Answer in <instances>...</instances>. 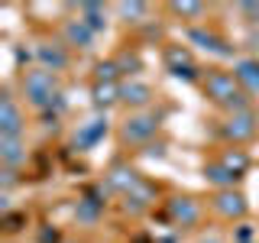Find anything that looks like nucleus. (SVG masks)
<instances>
[{
  "mask_svg": "<svg viewBox=\"0 0 259 243\" xmlns=\"http://www.w3.org/2000/svg\"><path fill=\"white\" fill-rule=\"evenodd\" d=\"M156 127H159V120L152 117V113H140V117H130L126 124H123V143H146L152 133H156Z\"/></svg>",
  "mask_w": 259,
  "mask_h": 243,
  "instance_id": "4",
  "label": "nucleus"
},
{
  "mask_svg": "<svg viewBox=\"0 0 259 243\" xmlns=\"http://www.w3.org/2000/svg\"><path fill=\"white\" fill-rule=\"evenodd\" d=\"M120 101L133 104V107H143V104L152 101V88H149V85H140V81H133V85L120 88Z\"/></svg>",
  "mask_w": 259,
  "mask_h": 243,
  "instance_id": "12",
  "label": "nucleus"
},
{
  "mask_svg": "<svg viewBox=\"0 0 259 243\" xmlns=\"http://www.w3.org/2000/svg\"><path fill=\"white\" fill-rule=\"evenodd\" d=\"M62 32H65V43H68V46H81V49H88L91 39H94V29L88 26L84 20H68L62 26Z\"/></svg>",
  "mask_w": 259,
  "mask_h": 243,
  "instance_id": "9",
  "label": "nucleus"
},
{
  "mask_svg": "<svg viewBox=\"0 0 259 243\" xmlns=\"http://www.w3.org/2000/svg\"><path fill=\"white\" fill-rule=\"evenodd\" d=\"M243 13H249V16H259V7H256V4H246V7H243Z\"/></svg>",
  "mask_w": 259,
  "mask_h": 243,
  "instance_id": "23",
  "label": "nucleus"
},
{
  "mask_svg": "<svg viewBox=\"0 0 259 243\" xmlns=\"http://www.w3.org/2000/svg\"><path fill=\"white\" fill-rule=\"evenodd\" d=\"M39 59H42L46 65H52V71H59V68L68 65V55H65L59 46H52V43H42V46H39Z\"/></svg>",
  "mask_w": 259,
  "mask_h": 243,
  "instance_id": "15",
  "label": "nucleus"
},
{
  "mask_svg": "<svg viewBox=\"0 0 259 243\" xmlns=\"http://www.w3.org/2000/svg\"><path fill=\"white\" fill-rule=\"evenodd\" d=\"M23 88H26V97L36 107H42V104L52 97V75H49L46 68H36V71H29L26 78H23Z\"/></svg>",
  "mask_w": 259,
  "mask_h": 243,
  "instance_id": "3",
  "label": "nucleus"
},
{
  "mask_svg": "<svg viewBox=\"0 0 259 243\" xmlns=\"http://www.w3.org/2000/svg\"><path fill=\"white\" fill-rule=\"evenodd\" d=\"M204 91L214 104H221V107H230L233 113L237 110H249L246 107V91L240 88V81L230 75V71H221V68H210L204 75Z\"/></svg>",
  "mask_w": 259,
  "mask_h": 243,
  "instance_id": "1",
  "label": "nucleus"
},
{
  "mask_svg": "<svg viewBox=\"0 0 259 243\" xmlns=\"http://www.w3.org/2000/svg\"><path fill=\"white\" fill-rule=\"evenodd\" d=\"M23 140L20 136H0V159H4L7 169H16L23 162Z\"/></svg>",
  "mask_w": 259,
  "mask_h": 243,
  "instance_id": "10",
  "label": "nucleus"
},
{
  "mask_svg": "<svg viewBox=\"0 0 259 243\" xmlns=\"http://www.w3.org/2000/svg\"><path fill=\"white\" fill-rule=\"evenodd\" d=\"M221 162H224L227 169H230V172H237V175L243 172V169H246V156H243V152H224V159H221Z\"/></svg>",
  "mask_w": 259,
  "mask_h": 243,
  "instance_id": "19",
  "label": "nucleus"
},
{
  "mask_svg": "<svg viewBox=\"0 0 259 243\" xmlns=\"http://www.w3.org/2000/svg\"><path fill=\"white\" fill-rule=\"evenodd\" d=\"M120 97V88L113 85V81H97L94 85V104L97 107H107V104H113Z\"/></svg>",
  "mask_w": 259,
  "mask_h": 243,
  "instance_id": "16",
  "label": "nucleus"
},
{
  "mask_svg": "<svg viewBox=\"0 0 259 243\" xmlns=\"http://www.w3.org/2000/svg\"><path fill=\"white\" fill-rule=\"evenodd\" d=\"M117 75H120L117 62H101V65H97V81H113Z\"/></svg>",
  "mask_w": 259,
  "mask_h": 243,
  "instance_id": "20",
  "label": "nucleus"
},
{
  "mask_svg": "<svg viewBox=\"0 0 259 243\" xmlns=\"http://www.w3.org/2000/svg\"><path fill=\"white\" fill-rule=\"evenodd\" d=\"M233 78L240 81V88L243 91H259V62L256 59H243L237 62V68H233Z\"/></svg>",
  "mask_w": 259,
  "mask_h": 243,
  "instance_id": "7",
  "label": "nucleus"
},
{
  "mask_svg": "<svg viewBox=\"0 0 259 243\" xmlns=\"http://www.w3.org/2000/svg\"><path fill=\"white\" fill-rule=\"evenodd\" d=\"M214 211L221 217H227V221H233V217H243V214H246V201H243L240 191L224 188V191L214 194Z\"/></svg>",
  "mask_w": 259,
  "mask_h": 243,
  "instance_id": "5",
  "label": "nucleus"
},
{
  "mask_svg": "<svg viewBox=\"0 0 259 243\" xmlns=\"http://www.w3.org/2000/svg\"><path fill=\"white\" fill-rule=\"evenodd\" d=\"M117 68L123 71V75H133V71L140 68V59H136V55H120V59H117Z\"/></svg>",
  "mask_w": 259,
  "mask_h": 243,
  "instance_id": "21",
  "label": "nucleus"
},
{
  "mask_svg": "<svg viewBox=\"0 0 259 243\" xmlns=\"http://www.w3.org/2000/svg\"><path fill=\"white\" fill-rule=\"evenodd\" d=\"M172 13L188 16V20H198V16L204 13V4H172Z\"/></svg>",
  "mask_w": 259,
  "mask_h": 243,
  "instance_id": "17",
  "label": "nucleus"
},
{
  "mask_svg": "<svg viewBox=\"0 0 259 243\" xmlns=\"http://www.w3.org/2000/svg\"><path fill=\"white\" fill-rule=\"evenodd\" d=\"M20 130H23L20 107L13 104L10 91H4V97H0V136H20Z\"/></svg>",
  "mask_w": 259,
  "mask_h": 243,
  "instance_id": "6",
  "label": "nucleus"
},
{
  "mask_svg": "<svg viewBox=\"0 0 259 243\" xmlns=\"http://www.w3.org/2000/svg\"><path fill=\"white\" fill-rule=\"evenodd\" d=\"M120 13H123V16H143L146 4H120Z\"/></svg>",
  "mask_w": 259,
  "mask_h": 243,
  "instance_id": "22",
  "label": "nucleus"
},
{
  "mask_svg": "<svg viewBox=\"0 0 259 243\" xmlns=\"http://www.w3.org/2000/svg\"><path fill=\"white\" fill-rule=\"evenodd\" d=\"M221 133L227 136V140H233V143L253 140V136H256V113H253V110H237V113H230Z\"/></svg>",
  "mask_w": 259,
  "mask_h": 243,
  "instance_id": "2",
  "label": "nucleus"
},
{
  "mask_svg": "<svg viewBox=\"0 0 259 243\" xmlns=\"http://www.w3.org/2000/svg\"><path fill=\"white\" fill-rule=\"evenodd\" d=\"M107 182L113 185V188H120V191H133L140 178H136L133 169H126V166H113V169H110V175H107Z\"/></svg>",
  "mask_w": 259,
  "mask_h": 243,
  "instance_id": "13",
  "label": "nucleus"
},
{
  "mask_svg": "<svg viewBox=\"0 0 259 243\" xmlns=\"http://www.w3.org/2000/svg\"><path fill=\"white\" fill-rule=\"evenodd\" d=\"M168 211H172V217H175V221L182 224V227L194 224V221H198V214H201V208L194 205L191 198H175V201H172V208H168Z\"/></svg>",
  "mask_w": 259,
  "mask_h": 243,
  "instance_id": "11",
  "label": "nucleus"
},
{
  "mask_svg": "<svg viewBox=\"0 0 259 243\" xmlns=\"http://www.w3.org/2000/svg\"><path fill=\"white\" fill-rule=\"evenodd\" d=\"M191 39H201V43H207V49H214V52H227L224 43L214 36V32H204V29H191Z\"/></svg>",
  "mask_w": 259,
  "mask_h": 243,
  "instance_id": "18",
  "label": "nucleus"
},
{
  "mask_svg": "<svg viewBox=\"0 0 259 243\" xmlns=\"http://www.w3.org/2000/svg\"><path fill=\"white\" fill-rule=\"evenodd\" d=\"M165 65H168V71L172 75H185V78H191V55H188V49L185 46H168L165 49Z\"/></svg>",
  "mask_w": 259,
  "mask_h": 243,
  "instance_id": "8",
  "label": "nucleus"
},
{
  "mask_svg": "<svg viewBox=\"0 0 259 243\" xmlns=\"http://www.w3.org/2000/svg\"><path fill=\"white\" fill-rule=\"evenodd\" d=\"M204 175L210 178V182H217V185H221V191L224 188H233V182H237V172H230V169H227L224 166V162H210V166L204 169Z\"/></svg>",
  "mask_w": 259,
  "mask_h": 243,
  "instance_id": "14",
  "label": "nucleus"
}]
</instances>
